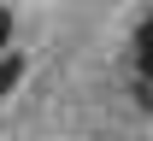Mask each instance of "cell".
<instances>
[{
    "label": "cell",
    "instance_id": "7a4b0ae2",
    "mask_svg": "<svg viewBox=\"0 0 153 141\" xmlns=\"http://www.w3.org/2000/svg\"><path fill=\"white\" fill-rule=\"evenodd\" d=\"M141 71H147V77H153V24H147V30H141Z\"/></svg>",
    "mask_w": 153,
    "mask_h": 141
},
{
    "label": "cell",
    "instance_id": "6da1fadb",
    "mask_svg": "<svg viewBox=\"0 0 153 141\" xmlns=\"http://www.w3.org/2000/svg\"><path fill=\"white\" fill-rule=\"evenodd\" d=\"M18 77H24V59H18V53H6V59H0V100L18 88Z\"/></svg>",
    "mask_w": 153,
    "mask_h": 141
},
{
    "label": "cell",
    "instance_id": "3957f363",
    "mask_svg": "<svg viewBox=\"0 0 153 141\" xmlns=\"http://www.w3.org/2000/svg\"><path fill=\"white\" fill-rule=\"evenodd\" d=\"M6 30H12V18H6V12H0V41H6Z\"/></svg>",
    "mask_w": 153,
    "mask_h": 141
}]
</instances>
